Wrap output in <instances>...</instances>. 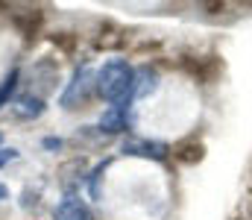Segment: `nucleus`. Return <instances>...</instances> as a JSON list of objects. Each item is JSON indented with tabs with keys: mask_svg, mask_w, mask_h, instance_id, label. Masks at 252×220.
Listing matches in <instances>:
<instances>
[{
	"mask_svg": "<svg viewBox=\"0 0 252 220\" xmlns=\"http://www.w3.org/2000/svg\"><path fill=\"white\" fill-rule=\"evenodd\" d=\"M132 82H135V68L126 59H112L97 71V97H103L106 103L132 100Z\"/></svg>",
	"mask_w": 252,
	"mask_h": 220,
	"instance_id": "f257e3e1",
	"label": "nucleus"
},
{
	"mask_svg": "<svg viewBox=\"0 0 252 220\" xmlns=\"http://www.w3.org/2000/svg\"><path fill=\"white\" fill-rule=\"evenodd\" d=\"M97 94V73L91 68H76V73L70 76V82L64 85L62 97H59V106L67 112H76V109H85L91 103V97Z\"/></svg>",
	"mask_w": 252,
	"mask_h": 220,
	"instance_id": "f03ea898",
	"label": "nucleus"
},
{
	"mask_svg": "<svg viewBox=\"0 0 252 220\" xmlns=\"http://www.w3.org/2000/svg\"><path fill=\"white\" fill-rule=\"evenodd\" d=\"M179 65H182V71L188 73L190 79H196L202 85L217 82V76L223 73V59L214 56V53H208V56H182Z\"/></svg>",
	"mask_w": 252,
	"mask_h": 220,
	"instance_id": "7ed1b4c3",
	"label": "nucleus"
},
{
	"mask_svg": "<svg viewBox=\"0 0 252 220\" xmlns=\"http://www.w3.org/2000/svg\"><path fill=\"white\" fill-rule=\"evenodd\" d=\"M30 79L35 82V88L27 91V94H35V97L44 100V94H50L56 88V82H59V65H56V59H38V62H32Z\"/></svg>",
	"mask_w": 252,
	"mask_h": 220,
	"instance_id": "20e7f679",
	"label": "nucleus"
},
{
	"mask_svg": "<svg viewBox=\"0 0 252 220\" xmlns=\"http://www.w3.org/2000/svg\"><path fill=\"white\" fill-rule=\"evenodd\" d=\"M121 153L132 158H153V161L170 158V147L164 141H150V138H126L121 144Z\"/></svg>",
	"mask_w": 252,
	"mask_h": 220,
	"instance_id": "39448f33",
	"label": "nucleus"
},
{
	"mask_svg": "<svg viewBox=\"0 0 252 220\" xmlns=\"http://www.w3.org/2000/svg\"><path fill=\"white\" fill-rule=\"evenodd\" d=\"M129 109H132V100L112 103V106L103 112L97 129H100L106 138H109V135H121V132H126V129H129Z\"/></svg>",
	"mask_w": 252,
	"mask_h": 220,
	"instance_id": "423d86ee",
	"label": "nucleus"
},
{
	"mask_svg": "<svg viewBox=\"0 0 252 220\" xmlns=\"http://www.w3.org/2000/svg\"><path fill=\"white\" fill-rule=\"evenodd\" d=\"M85 179H88V164H85L82 156L67 158L62 167H59V185H62L64 197H76V191H79V185Z\"/></svg>",
	"mask_w": 252,
	"mask_h": 220,
	"instance_id": "0eeeda50",
	"label": "nucleus"
},
{
	"mask_svg": "<svg viewBox=\"0 0 252 220\" xmlns=\"http://www.w3.org/2000/svg\"><path fill=\"white\" fill-rule=\"evenodd\" d=\"M170 156H173L176 164L193 167V164H199L205 158V144L196 135H188V138H182V141H176V144L170 147Z\"/></svg>",
	"mask_w": 252,
	"mask_h": 220,
	"instance_id": "6e6552de",
	"label": "nucleus"
},
{
	"mask_svg": "<svg viewBox=\"0 0 252 220\" xmlns=\"http://www.w3.org/2000/svg\"><path fill=\"white\" fill-rule=\"evenodd\" d=\"M158 82H161V73L153 65H141L135 68V82H132V100H147L158 91Z\"/></svg>",
	"mask_w": 252,
	"mask_h": 220,
	"instance_id": "1a4fd4ad",
	"label": "nucleus"
},
{
	"mask_svg": "<svg viewBox=\"0 0 252 220\" xmlns=\"http://www.w3.org/2000/svg\"><path fill=\"white\" fill-rule=\"evenodd\" d=\"M53 218L56 220H94V212H91V206L82 197H64V200L56 203Z\"/></svg>",
	"mask_w": 252,
	"mask_h": 220,
	"instance_id": "9d476101",
	"label": "nucleus"
},
{
	"mask_svg": "<svg viewBox=\"0 0 252 220\" xmlns=\"http://www.w3.org/2000/svg\"><path fill=\"white\" fill-rule=\"evenodd\" d=\"M47 112V100L35 97V94H21L15 103H12V118L15 121H35Z\"/></svg>",
	"mask_w": 252,
	"mask_h": 220,
	"instance_id": "9b49d317",
	"label": "nucleus"
},
{
	"mask_svg": "<svg viewBox=\"0 0 252 220\" xmlns=\"http://www.w3.org/2000/svg\"><path fill=\"white\" fill-rule=\"evenodd\" d=\"M124 47H126V32L118 24L103 21V27L94 35V50H124Z\"/></svg>",
	"mask_w": 252,
	"mask_h": 220,
	"instance_id": "f8f14e48",
	"label": "nucleus"
},
{
	"mask_svg": "<svg viewBox=\"0 0 252 220\" xmlns=\"http://www.w3.org/2000/svg\"><path fill=\"white\" fill-rule=\"evenodd\" d=\"M12 21H15V27L21 30V35H24L27 41H32V38L41 32V27H44V12H41V9H24V12H15Z\"/></svg>",
	"mask_w": 252,
	"mask_h": 220,
	"instance_id": "ddd939ff",
	"label": "nucleus"
},
{
	"mask_svg": "<svg viewBox=\"0 0 252 220\" xmlns=\"http://www.w3.org/2000/svg\"><path fill=\"white\" fill-rule=\"evenodd\" d=\"M109 164H112V158H103V161H97V164L91 167V173H88V179H85L91 200H100V197H103V176H106Z\"/></svg>",
	"mask_w": 252,
	"mask_h": 220,
	"instance_id": "4468645a",
	"label": "nucleus"
},
{
	"mask_svg": "<svg viewBox=\"0 0 252 220\" xmlns=\"http://www.w3.org/2000/svg\"><path fill=\"white\" fill-rule=\"evenodd\" d=\"M18 85H21V71L15 68V71H9L3 76V82H0V109L3 106H9V100H12V94L18 91Z\"/></svg>",
	"mask_w": 252,
	"mask_h": 220,
	"instance_id": "2eb2a0df",
	"label": "nucleus"
},
{
	"mask_svg": "<svg viewBox=\"0 0 252 220\" xmlns=\"http://www.w3.org/2000/svg\"><path fill=\"white\" fill-rule=\"evenodd\" d=\"M53 44L62 47L67 56H73V50H76V44H79V35H76V32H53Z\"/></svg>",
	"mask_w": 252,
	"mask_h": 220,
	"instance_id": "dca6fc26",
	"label": "nucleus"
},
{
	"mask_svg": "<svg viewBox=\"0 0 252 220\" xmlns=\"http://www.w3.org/2000/svg\"><path fill=\"white\" fill-rule=\"evenodd\" d=\"M41 147H44V150H50V153H59V150L64 147V141H62V138H56V135H47V138L41 141Z\"/></svg>",
	"mask_w": 252,
	"mask_h": 220,
	"instance_id": "f3484780",
	"label": "nucleus"
},
{
	"mask_svg": "<svg viewBox=\"0 0 252 220\" xmlns=\"http://www.w3.org/2000/svg\"><path fill=\"white\" fill-rule=\"evenodd\" d=\"M15 158H18V150L15 147H0V167L9 164V161H15Z\"/></svg>",
	"mask_w": 252,
	"mask_h": 220,
	"instance_id": "a211bd4d",
	"label": "nucleus"
},
{
	"mask_svg": "<svg viewBox=\"0 0 252 220\" xmlns=\"http://www.w3.org/2000/svg\"><path fill=\"white\" fill-rule=\"evenodd\" d=\"M6 197H9V188H6V185L0 182V200H6Z\"/></svg>",
	"mask_w": 252,
	"mask_h": 220,
	"instance_id": "6ab92c4d",
	"label": "nucleus"
},
{
	"mask_svg": "<svg viewBox=\"0 0 252 220\" xmlns=\"http://www.w3.org/2000/svg\"><path fill=\"white\" fill-rule=\"evenodd\" d=\"M0 144H3V132H0Z\"/></svg>",
	"mask_w": 252,
	"mask_h": 220,
	"instance_id": "aec40b11",
	"label": "nucleus"
}]
</instances>
